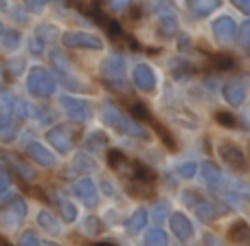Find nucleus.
<instances>
[{"instance_id":"obj_17","label":"nucleus","mask_w":250,"mask_h":246,"mask_svg":"<svg viewBox=\"0 0 250 246\" xmlns=\"http://www.w3.org/2000/svg\"><path fill=\"white\" fill-rule=\"evenodd\" d=\"M0 246H11V244H7V242H2V240H0Z\"/></svg>"},{"instance_id":"obj_1","label":"nucleus","mask_w":250,"mask_h":246,"mask_svg":"<svg viewBox=\"0 0 250 246\" xmlns=\"http://www.w3.org/2000/svg\"><path fill=\"white\" fill-rule=\"evenodd\" d=\"M220 156H222V160H224L226 165H229L233 172H239V174H246L248 172V160H246V156H244V152L239 150L237 145H235L233 141H224V143H220Z\"/></svg>"},{"instance_id":"obj_14","label":"nucleus","mask_w":250,"mask_h":246,"mask_svg":"<svg viewBox=\"0 0 250 246\" xmlns=\"http://www.w3.org/2000/svg\"><path fill=\"white\" fill-rule=\"evenodd\" d=\"M239 44L250 51V20H246L242 24V31H239Z\"/></svg>"},{"instance_id":"obj_3","label":"nucleus","mask_w":250,"mask_h":246,"mask_svg":"<svg viewBox=\"0 0 250 246\" xmlns=\"http://www.w3.org/2000/svg\"><path fill=\"white\" fill-rule=\"evenodd\" d=\"M222 95H224V99L229 101L230 106H242L244 99H246V88H244L242 82H237V79H230V82L224 84V90H222Z\"/></svg>"},{"instance_id":"obj_8","label":"nucleus","mask_w":250,"mask_h":246,"mask_svg":"<svg viewBox=\"0 0 250 246\" xmlns=\"http://www.w3.org/2000/svg\"><path fill=\"white\" fill-rule=\"evenodd\" d=\"M171 224H173V231H176V233L180 235L182 240H189L191 233H193V231H191L189 220H187L182 213H176V216H173V222H171Z\"/></svg>"},{"instance_id":"obj_16","label":"nucleus","mask_w":250,"mask_h":246,"mask_svg":"<svg viewBox=\"0 0 250 246\" xmlns=\"http://www.w3.org/2000/svg\"><path fill=\"white\" fill-rule=\"evenodd\" d=\"M193 172H195V165H191V163L182 167V174H185L187 178H191V176H193Z\"/></svg>"},{"instance_id":"obj_12","label":"nucleus","mask_w":250,"mask_h":246,"mask_svg":"<svg viewBox=\"0 0 250 246\" xmlns=\"http://www.w3.org/2000/svg\"><path fill=\"white\" fill-rule=\"evenodd\" d=\"M213 119H215L217 125H222V128H229V130L237 128V119H235V114L226 112V110H217V112L213 114Z\"/></svg>"},{"instance_id":"obj_2","label":"nucleus","mask_w":250,"mask_h":246,"mask_svg":"<svg viewBox=\"0 0 250 246\" xmlns=\"http://www.w3.org/2000/svg\"><path fill=\"white\" fill-rule=\"evenodd\" d=\"M213 33H215V38L222 40V42H233L235 33H237V26H235L233 18H229V16L217 18V20L213 22Z\"/></svg>"},{"instance_id":"obj_7","label":"nucleus","mask_w":250,"mask_h":246,"mask_svg":"<svg viewBox=\"0 0 250 246\" xmlns=\"http://www.w3.org/2000/svg\"><path fill=\"white\" fill-rule=\"evenodd\" d=\"M108 165H110V169H114L117 174H123L125 169H127L129 160H127V156H125L123 152L110 150V152H108Z\"/></svg>"},{"instance_id":"obj_10","label":"nucleus","mask_w":250,"mask_h":246,"mask_svg":"<svg viewBox=\"0 0 250 246\" xmlns=\"http://www.w3.org/2000/svg\"><path fill=\"white\" fill-rule=\"evenodd\" d=\"M202 174H204V180H207L208 187H217V185L222 182L220 169H217L213 163H204V165H202Z\"/></svg>"},{"instance_id":"obj_5","label":"nucleus","mask_w":250,"mask_h":246,"mask_svg":"<svg viewBox=\"0 0 250 246\" xmlns=\"http://www.w3.org/2000/svg\"><path fill=\"white\" fill-rule=\"evenodd\" d=\"M248 235H250V226L244 220H237V222H233V224L229 226V240L233 244L244 246L246 244V240H248Z\"/></svg>"},{"instance_id":"obj_4","label":"nucleus","mask_w":250,"mask_h":246,"mask_svg":"<svg viewBox=\"0 0 250 246\" xmlns=\"http://www.w3.org/2000/svg\"><path fill=\"white\" fill-rule=\"evenodd\" d=\"M125 104V110H127L129 114H132L136 121H141V123H151L154 121V117H151V112H149V108H147L143 101H138V99H125L123 101Z\"/></svg>"},{"instance_id":"obj_15","label":"nucleus","mask_w":250,"mask_h":246,"mask_svg":"<svg viewBox=\"0 0 250 246\" xmlns=\"http://www.w3.org/2000/svg\"><path fill=\"white\" fill-rule=\"evenodd\" d=\"M235 7H237L242 13L250 16V0H235Z\"/></svg>"},{"instance_id":"obj_6","label":"nucleus","mask_w":250,"mask_h":246,"mask_svg":"<svg viewBox=\"0 0 250 246\" xmlns=\"http://www.w3.org/2000/svg\"><path fill=\"white\" fill-rule=\"evenodd\" d=\"M149 125H151V130H154V132L158 134V138H160V141L165 143V147H167L169 152H178V143H176V136H173V134L169 132V130L165 128L163 123H160V121H156V119H154V121H151Z\"/></svg>"},{"instance_id":"obj_9","label":"nucleus","mask_w":250,"mask_h":246,"mask_svg":"<svg viewBox=\"0 0 250 246\" xmlns=\"http://www.w3.org/2000/svg\"><path fill=\"white\" fill-rule=\"evenodd\" d=\"M193 209H195V213H198V218H200L202 222H211L213 218L217 216L215 209H213L208 202H204L200 196H198V202H193Z\"/></svg>"},{"instance_id":"obj_11","label":"nucleus","mask_w":250,"mask_h":246,"mask_svg":"<svg viewBox=\"0 0 250 246\" xmlns=\"http://www.w3.org/2000/svg\"><path fill=\"white\" fill-rule=\"evenodd\" d=\"M233 64H235L233 57L226 55V53H213L211 55V66L217 70H229V68H233Z\"/></svg>"},{"instance_id":"obj_13","label":"nucleus","mask_w":250,"mask_h":246,"mask_svg":"<svg viewBox=\"0 0 250 246\" xmlns=\"http://www.w3.org/2000/svg\"><path fill=\"white\" fill-rule=\"evenodd\" d=\"M217 7H220V2H215V0H207V2H191V9H193L198 16H208V13H213Z\"/></svg>"},{"instance_id":"obj_18","label":"nucleus","mask_w":250,"mask_h":246,"mask_svg":"<svg viewBox=\"0 0 250 246\" xmlns=\"http://www.w3.org/2000/svg\"><path fill=\"white\" fill-rule=\"evenodd\" d=\"M244 246H250V235H248V240H246V244H244Z\"/></svg>"}]
</instances>
